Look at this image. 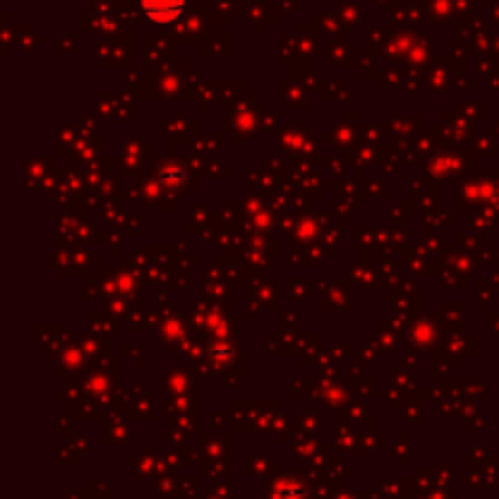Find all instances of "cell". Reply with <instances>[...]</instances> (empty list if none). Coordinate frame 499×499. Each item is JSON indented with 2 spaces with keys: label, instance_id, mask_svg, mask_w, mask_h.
Listing matches in <instances>:
<instances>
[{
  "label": "cell",
  "instance_id": "obj_1",
  "mask_svg": "<svg viewBox=\"0 0 499 499\" xmlns=\"http://www.w3.org/2000/svg\"><path fill=\"white\" fill-rule=\"evenodd\" d=\"M141 10L154 23H171L186 10V0H141Z\"/></svg>",
  "mask_w": 499,
  "mask_h": 499
}]
</instances>
